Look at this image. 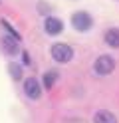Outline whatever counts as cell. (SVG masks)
I'll use <instances>...</instances> for the list:
<instances>
[{
    "label": "cell",
    "mask_w": 119,
    "mask_h": 123,
    "mask_svg": "<svg viewBox=\"0 0 119 123\" xmlns=\"http://www.w3.org/2000/svg\"><path fill=\"white\" fill-rule=\"evenodd\" d=\"M52 58L56 62H60V64H68L74 58V50L68 44H54L52 46Z\"/></svg>",
    "instance_id": "6da1fadb"
},
{
    "label": "cell",
    "mask_w": 119,
    "mask_h": 123,
    "mask_svg": "<svg viewBox=\"0 0 119 123\" xmlns=\"http://www.w3.org/2000/svg\"><path fill=\"white\" fill-rule=\"evenodd\" d=\"M93 70H95L97 75H109L111 72L115 70V60L111 56H99L97 60H95Z\"/></svg>",
    "instance_id": "7a4b0ae2"
},
{
    "label": "cell",
    "mask_w": 119,
    "mask_h": 123,
    "mask_svg": "<svg viewBox=\"0 0 119 123\" xmlns=\"http://www.w3.org/2000/svg\"><path fill=\"white\" fill-rule=\"evenodd\" d=\"M71 24H74L75 30H79V32H87V30L91 28L93 20L87 12H75L74 16H71Z\"/></svg>",
    "instance_id": "3957f363"
},
{
    "label": "cell",
    "mask_w": 119,
    "mask_h": 123,
    "mask_svg": "<svg viewBox=\"0 0 119 123\" xmlns=\"http://www.w3.org/2000/svg\"><path fill=\"white\" fill-rule=\"evenodd\" d=\"M24 91H26V95L32 97V99H38L42 95V87H40L38 80H34V78H28L24 81Z\"/></svg>",
    "instance_id": "277c9868"
},
{
    "label": "cell",
    "mask_w": 119,
    "mask_h": 123,
    "mask_svg": "<svg viewBox=\"0 0 119 123\" xmlns=\"http://www.w3.org/2000/svg\"><path fill=\"white\" fill-rule=\"evenodd\" d=\"M44 28H46V32H48V34L56 36V34H60L62 30H63V22H62L60 18H54V16H50V18H46V22H44Z\"/></svg>",
    "instance_id": "5b68a950"
},
{
    "label": "cell",
    "mask_w": 119,
    "mask_h": 123,
    "mask_svg": "<svg viewBox=\"0 0 119 123\" xmlns=\"http://www.w3.org/2000/svg\"><path fill=\"white\" fill-rule=\"evenodd\" d=\"M18 42H20V40H16V38H12V36H4L2 40H0L4 54H8V56H14V54L18 52Z\"/></svg>",
    "instance_id": "8992f818"
},
{
    "label": "cell",
    "mask_w": 119,
    "mask_h": 123,
    "mask_svg": "<svg viewBox=\"0 0 119 123\" xmlns=\"http://www.w3.org/2000/svg\"><path fill=\"white\" fill-rule=\"evenodd\" d=\"M103 40L111 48H119V28H109L105 32V36H103Z\"/></svg>",
    "instance_id": "52a82bcc"
},
{
    "label": "cell",
    "mask_w": 119,
    "mask_h": 123,
    "mask_svg": "<svg viewBox=\"0 0 119 123\" xmlns=\"http://www.w3.org/2000/svg\"><path fill=\"white\" fill-rule=\"evenodd\" d=\"M93 123H117V117L111 111H105V109H101L95 113V117H93Z\"/></svg>",
    "instance_id": "ba28073f"
},
{
    "label": "cell",
    "mask_w": 119,
    "mask_h": 123,
    "mask_svg": "<svg viewBox=\"0 0 119 123\" xmlns=\"http://www.w3.org/2000/svg\"><path fill=\"white\" fill-rule=\"evenodd\" d=\"M8 72H10V78L12 80H22V68L18 64H10V66H8Z\"/></svg>",
    "instance_id": "9c48e42d"
},
{
    "label": "cell",
    "mask_w": 119,
    "mask_h": 123,
    "mask_svg": "<svg viewBox=\"0 0 119 123\" xmlns=\"http://www.w3.org/2000/svg\"><path fill=\"white\" fill-rule=\"evenodd\" d=\"M56 80H58V74H56V72H48V74L44 75V86H46V89H50V87L54 86Z\"/></svg>",
    "instance_id": "30bf717a"
},
{
    "label": "cell",
    "mask_w": 119,
    "mask_h": 123,
    "mask_svg": "<svg viewBox=\"0 0 119 123\" xmlns=\"http://www.w3.org/2000/svg\"><path fill=\"white\" fill-rule=\"evenodd\" d=\"M2 26H4L6 30H8V32H10V36H12V38H16V40H20V34H18V32H16V30H14V28H12L10 24H8V22H6V20H2Z\"/></svg>",
    "instance_id": "8fae6325"
},
{
    "label": "cell",
    "mask_w": 119,
    "mask_h": 123,
    "mask_svg": "<svg viewBox=\"0 0 119 123\" xmlns=\"http://www.w3.org/2000/svg\"><path fill=\"white\" fill-rule=\"evenodd\" d=\"M24 64L30 66V54H28V52H24Z\"/></svg>",
    "instance_id": "7c38bea8"
}]
</instances>
